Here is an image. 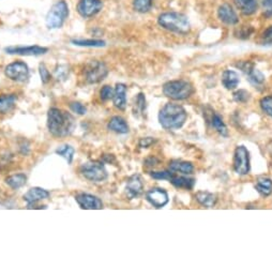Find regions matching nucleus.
I'll return each instance as SVG.
<instances>
[{
  "label": "nucleus",
  "mask_w": 272,
  "mask_h": 273,
  "mask_svg": "<svg viewBox=\"0 0 272 273\" xmlns=\"http://www.w3.org/2000/svg\"><path fill=\"white\" fill-rule=\"evenodd\" d=\"M47 128L56 138H64L73 132L75 120L71 114L54 107L47 114Z\"/></svg>",
  "instance_id": "nucleus-1"
},
{
  "label": "nucleus",
  "mask_w": 272,
  "mask_h": 273,
  "mask_svg": "<svg viewBox=\"0 0 272 273\" xmlns=\"http://www.w3.org/2000/svg\"><path fill=\"white\" fill-rule=\"evenodd\" d=\"M188 114L179 104L167 103L159 113V122L165 130H178L186 123Z\"/></svg>",
  "instance_id": "nucleus-2"
},
{
  "label": "nucleus",
  "mask_w": 272,
  "mask_h": 273,
  "mask_svg": "<svg viewBox=\"0 0 272 273\" xmlns=\"http://www.w3.org/2000/svg\"><path fill=\"white\" fill-rule=\"evenodd\" d=\"M159 25L168 31L186 35L190 31L191 26L188 17L177 12L163 13L159 16Z\"/></svg>",
  "instance_id": "nucleus-3"
},
{
  "label": "nucleus",
  "mask_w": 272,
  "mask_h": 273,
  "mask_svg": "<svg viewBox=\"0 0 272 273\" xmlns=\"http://www.w3.org/2000/svg\"><path fill=\"white\" fill-rule=\"evenodd\" d=\"M193 92V86L187 81H172L163 87V93L169 99L176 101L189 99Z\"/></svg>",
  "instance_id": "nucleus-4"
},
{
  "label": "nucleus",
  "mask_w": 272,
  "mask_h": 273,
  "mask_svg": "<svg viewBox=\"0 0 272 273\" xmlns=\"http://www.w3.org/2000/svg\"><path fill=\"white\" fill-rule=\"evenodd\" d=\"M69 16V7L63 0L53 5L46 15V26L50 29L60 28Z\"/></svg>",
  "instance_id": "nucleus-5"
},
{
  "label": "nucleus",
  "mask_w": 272,
  "mask_h": 273,
  "mask_svg": "<svg viewBox=\"0 0 272 273\" xmlns=\"http://www.w3.org/2000/svg\"><path fill=\"white\" fill-rule=\"evenodd\" d=\"M80 172L87 180L92 182H101L108 178V172H106L104 165L98 161L84 163L80 168Z\"/></svg>",
  "instance_id": "nucleus-6"
},
{
  "label": "nucleus",
  "mask_w": 272,
  "mask_h": 273,
  "mask_svg": "<svg viewBox=\"0 0 272 273\" xmlns=\"http://www.w3.org/2000/svg\"><path fill=\"white\" fill-rule=\"evenodd\" d=\"M109 74V69L101 61H91L86 66L85 77L89 84H98L102 82Z\"/></svg>",
  "instance_id": "nucleus-7"
},
{
  "label": "nucleus",
  "mask_w": 272,
  "mask_h": 273,
  "mask_svg": "<svg viewBox=\"0 0 272 273\" xmlns=\"http://www.w3.org/2000/svg\"><path fill=\"white\" fill-rule=\"evenodd\" d=\"M234 169L238 175L246 176L250 173V153L245 146H238L234 154Z\"/></svg>",
  "instance_id": "nucleus-8"
},
{
  "label": "nucleus",
  "mask_w": 272,
  "mask_h": 273,
  "mask_svg": "<svg viewBox=\"0 0 272 273\" xmlns=\"http://www.w3.org/2000/svg\"><path fill=\"white\" fill-rule=\"evenodd\" d=\"M5 73L8 79L14 82H26L29 77L28 65L22 61H15L8 64Z\"/></svg>",
  "instance_id": "nucleus-9"
},
{
  "label": "nucleus",
  "mask_w": 272,
  "mask_h": 273,
  "mask_svg": "<svg viewBox=\"0 0 272 273\" xmlns=\"http://www.w3.org/2000/svg\"><path fill=\"white\" fill-rule=\"evenodd\" d=\"M146 199H147L154 208L161 209L166 206L169 201L168 194L162 188H153L146 193Z\"/></svg>",
  "instance_id": "nucleus-10"
},
{
  "label": "nucleus",
  "mask_w": 272,
  "mask_h": 273,
  "mask_svg": "<svg viewBox=\"0 0 272 273\" xmlns=\"http://www.w3.org/2000/svg\"><path fill=\"white\" fill-rule=\"evenodd\" d=\"M76 202L85 210H100L103 208L102 200L91 194L80 193L75 196Z\"/></svg>",
  "instance_id": "nucleus-11"
},
{
  "label": "nucleus",
  "mask_w": 272,
  "mask_h": 273,
  "mask_svg": "<svg viewBox=\"0 0 272 273\" xmlns=\"http://www.w3.org/2000/svg\"><path fill=\"white\" fill-rule=\"evenodd\" d=\"M238 66L247 74L249 82L253 86H255L256 88H259V87L264 85L265 83L264 74L260 71H258L257 69H255L253 64L250 62H242V63H239Z\"/></svg>",
  "instance_id": "nucleus-12"
},
{
  "label": "nucleus",
  "mask_w": 272,
  "mask_h": 273,
  "mask_svg": "<svg viewBox=\"0 0 272 273\" xmlns=\"http://www.w3.org/2000/svg\"><path fill=\"white\" fill-rule=\"evenodd\" d=\"M101 0H80L77 5V11L83 17H92L102 10Z\"/></svg>",
  "instance_id": "nucleus-13"
},
{
  "label": "nucleus",
  "mask_w": 272,
  "mask_h": 273,
  "mask_svg": "<svg viewBox=\"0 0 272 273\" xmlns=\"http://www.w3.org/2000/svg\"><path fill=\"white\" fill-rule=\"evenodd\" d=\"M8 54L23 55V56H39L47 53V48L42 46H10L5 48Z\"/></svg>",
  "instance_id": "nucleus-14"
},
{
  "label": "nucleus",
  "mask_w": 272,
  "mask_h": 273,
  "mask_svg": "<svg viewBox=\"0 0 272 273\" xmlns=\"http://www.w3.org/2000/svg\"><path fill=\"white\" fill-rule=\"evenodd\" d=\"M48 197H50V192L42 188L35 187V188H31L24 195V200L27 202L28 208L30 209L38 201L46 199Z\"/></svg>",
  "instance_id": "nucleus-15"
},
{
  "label": "nucleus",
  "mask_w": 272,
  "mask_h": 273,
  "mask_svg": "<svg viewBox=\"0 0 272 273\" xmlns=\"http://www.w3.org/2000/svg\"><path fill=\"white\" fill-rule=\"evenodd\" d=\"M144 190V185L142 182V179L138 175L135 176H132L128 182H127V187H125V193H127V196L130 199L139 197L140 195L143 193Z\"/></svg>",
  "instance_id": "nucleus-16"
},
{
  "label": "nucleus",
  "mask_w": 272,
  "mask_h": 273,
  "mask_svg": "<svg viewBox=\"0 0 272 273\" xmlns=\"http://www.w3.org/2000/svg\"><path fill=\"white\" fill-rule=\"evenodd\" d=\"M113 103L116 109L124 111L127 107V86L124 84H117L113 96Z\"/></svg>",
  "instance_id": "nucleus-17"
},
{
  "label": "nucleus",
  "mask_w": 272,
  "mask_h": 273,
  "mask_svg": "<svg viewBox=\"0 0 272 273\" xmlns=\"http://www.w3.org/2000/svg\"><path fill=\"white\" fill-rule=\"evenodd\" d=\"M218 15L220 17V19L222 22H224L227 25H235L238 23V16L236 14V12L232 10V8L227 5L224 4L222 5L219 10H218Z\"/></svg>",
  "instance_id": "nucleus-18"
},
{
  "label": "nucleus",
  "mask_w": 272,
  "mask_h": 273,
  "mask_svg": "<svg viewBox=\"0 0 272 273\" xmlns=\"http://www.w3.org/2000/svg\"><path fill=\"white\" fill-rule=\"evenodd\" d=\"M169 170L174 173H180L182 175H192L194 172L193 164L187 161H180V160H174L169 163Z\"/></svg>",
  "instance_id": "nucleus-19"
},
{
  "label": "nucleus",
  "mask_w": 272,
  "mask_h": 273,
  "mask_svg": "<svg viewBox=\"0 0 272 273\" xmlns=\"http://www.w3.org/2000/svg\"><path fill=\"white\" fill-rule=\"evenodd\" d=\"M109 130L118 133V134H127L129 132V125L122 117L115 116L110 120L108 124Z\"/></svg>",
  "instance_id": "nucleus-20"
},
{
  "label": "nucleus",
  "mask_w": 272,
  "mask_h": 273,
  "mask_svg": "<svg viewBox=\"0 0 272 273\" xmlns=\"http://www.w3.org/2000/svg\"><path fill=\"white\" fill-rule=\"evenodd\" d=\"M240 80H239V75L235 71H230L226 70L223 72L222 74V84L228 90H232L237 88V86L239 85Z\"/></svg>",
  "instance_id": "nucleus-21"
},
{
  "label": "nucleus",
  "mask_w": 272,
  "mask_h": 273,
  "mask_svg": "<svg viewBox=\"0 0 272 273\" xmlns=\"http://www.w3.org/2000/svg\"><path fill=\"white\" fill-rule=\"evenodd\" d=\"M169 181L175 188L189 191L192 190L194 188V184H195V179L186 176H173Z\"/></svg>",
  "instance_id": "nucleus-22"
},
{
  "label": "nucleus",
  "mask_w": 272,
  "mask_h": 273,
  "mask_svg": "<svg viewBox=\"0 0 272 273\" xmlns=\"http://www.w3.org/2000/svg\"><path fill=\"white\" fill-rule=\"evenodd\" d=\"M17 97L15 94L0 95V114H8L13 110Z\"/></svg>",
  "instance_id": "nucleus-23"
},
{
  "label": "nucleus",
  "mask_w": 272,
  "mask_h": 273,
  "mask_svg": "<svg viewBox=\"0 0 272 273\" xmlns=\"http://www.w3.org/2000/svg\"><path fill=\"white\" fill-rule=\"evenodd\" d=\"M237 8L245 15H251L256 12L257 0H234Z\"/></svg>",
  "instance_id": "nucleus-24"
},
{
  "label": "nucleus",
  "mask_w": 272,
  "mask_h": 273,
  "mask_svg": "<svg viewBox=\"0 0 272 273\" xmlns=\"http://www.w3.org/2000/svg\"><path fill=\"white\" fill-rule=\"evenodd\" d=\"M195 198L199 202V204H201L202 207H206V208L215 207L217 201H218V198H217L216 195H213V194L208 193V192L196 193Z\"/></svg>",
  "instance_id": "nucleus-25"
},
{
  "label": "nucleus",
  "mask_w": 272,
  "mask_h": 273,
  "mask_svg": "<svg viewBox=\"0 0 272 273\" xmlns=\"http://www.w3.org/2000/svg\"><path fill=\"white\" fill-rule=\"evenodd\" d=\"M255 188L261 196H269L272 193V180L266 177H260L256 181Z\"/></svg>",
  "instance_id": "nucleus-26"
},
{
  "label": "nucleus",
  "mask_w": 272,
  "mask_h": 273,
  "mask_svg": "<svg viewBox=\"0 0 272 273\" xmlns=\"http://www.w3.org/2000/svg\"><path fill=\"white\" fill-rule=\"evenodd\" d=\"M26 181H27V177H26V175H24V174L13 175V176H10L6 179V183L9 185L10 188L14 189V190L22 188L23 185L26 184Z\"/></svg>",
  "instance_id": "nucleus-27"
},
{
  "label": "nucleus",
  "mask_w": 272,
  "mask_h": 273,
  "mask_svg": "<svg viewBox=\"0 0 272 273\" xmlns=\"http://www.w3.org/2000/svg\"><path fill=\"white\" fill-rule=\"evenodd\" d=\"M211 125L215 128L222 136H224V138H226V136L228 135V130H227V126L225 125L224 121H223L222 117L220 115H217V114H213L212 117H211Z\"/></svg>",
  "instance_id": "nucleus-28"
},
{
  "label": "nucleus",
  "mask_w": 272,
  "mask_h": 273,
  "mask_svg": "<svg viewBox=\"0 0 272 273\" xmlns=\"http://www.w3.org/2000/svg\"><path fill=\"white\" fill-rule=\"evenodd\" d=\"M56 153L59 154L60 157H62L63 159L66 160L67 163L71 164L73 161L75 150L73 147H71V146H69V145H63V146H60V147L56 150Z\"/></svg>",
  "instance_id": "nucleus-29"
},
{
  "label": "nucleus",
  "mask_w": 272,
  "mask_h": 273,
  "mask_svg": "<svg viewBox=\"0 0 272 273\" xmlns=\"http://www.w3.org/2000/svg\"><path fill=\"white\" fill-rule=\"evenodd\" d=\"M74 45L77 46H85V47H103L105 46V42L102 40H83V39H75V40L71 41Z\"/></svg>",
  "instance_id": "nucleus-30"
},
{
  "label": "nucleus",
  "mask_w": 272,
  "mask_h": 273,
  "mask_svg": "<svg viewBox=\"0 0 272 273\" xmlns=\"http://www.w3.org/2000/svg\"><path fill=\"white\" fill-rule=\"evenodd\" d=\"M153 0H134L133 6L136 11L140 13H146L151 9Z\"/></svg>",
  "instance_id": "nucleus-31"
},
{
  "label": "nucleus",
  "mask_w": 272,
  "mask_h": 273,
  "mask_svg": "<svg viewBox=\"0 0 272 273\" xmlns=\"http://www.w3.org/2000/svg\"><path fill=\"white\" fill-rule=\"evenodd\" d=\"M260 107L263 112L272 118V95H268L260 100Z\"/></svg>",
  "instance_id": "nucleus-32"
},
{
  "label": "nucleus",
  "mask_w": 272,
  "mask_h": 273,
  "mask_svg": "<svg viewBox=\"0 0 272 273\" xmlns=\"http://www.w3.org/2000/svg\"><path fill=\"white\" fill-rule=\"evenodd\" d=\"M135 115L136 114H143L146 110V97L144 95V93H139L138 96H136L135 100Z\"/></svg>",
  "instance_id": "nucleus-33"
},
{
  "label": "nucleus",
  "mask_w": 272,
  "mask_h": 273,
  "mask_svg": "<svg viewBox=\"0 0 272 273\" xmlns=\"http://www.w3.org/2000/svg\"><path fill=\"white\" fill-rule=\"evenodd\" d=\"M150 176L153 179L157 180H171L173 178V173L171 170H163V172H152L150 173Z\"/></svg>",
  "instance_id": "nucleus-34"
},
{
  "label": "nucleus",
  "mask_w": 272,
  "mask_h": 273,
  "mask_svg": "<svg viewBox=\"0 0 272 273\" xmlns=\"http://www.w3.org/2000/svg\"><path fill=\"white\" fill-rule=\"evenodd\" d=\"M251 97V94L247 90H238L234 93V100L237 103H247Z\"/></svg>",
  "instance_id": "nucleus-35"
},
{
  "label": "nucleus",
  "mask_w": 272,
  "mask_h": 273,
  "mask_svg": "<svg viewBox=\"0 0 272 273\" xmlns=\"http://www.w3.org/2000/svg\"><path fill=\"white\" fill-rule=\"evenodd\" d=\"M114 93H115V90L112 88L111 86H104L100 91L101 100L102 101H109V100L113 99Z\"/></svg>",
  "instance_id": "nucleus-36"
},
{
  "label": "nucleus",
  "mask_w": 272,
  "mask_h": 273,
  "mask_svg": "<svg viewBox=\"0 0 272 273\" xmlns=\"http://www.w3.org/2000/svg\"><path fill=\"white\" fill-rule=\"evenodd\" d=\"M70 109L73 113L77 114V115H85L87 113V109L86 106H84L82 103L80 102H73L70 104Z\"/></svg>",
  "instance_id": "nucleus-37"
},
{
  "label": "nucleus",
  "mask_w": 272,
  "mask_h": 273,
  "mask_svg": "<svg viewBox=\"0 0 272 273\" xmlns=\"http://www.w3.org/2000/svg\"><path fill=\"white\" fill-rule=\"evenodd\" d=\"M39 71H40V76H41L42 83L46 84V83L50 82V80H51V74H50V72H48L47 67L44 64H41L40 65V67H39Z\"/></svg>",
  "instance_id": "nucleus-38"
},
{
  "label": "nucleus",
  "mask_w": 272,
  "mask_h": 273,
  "mask_svg": "<svg viewBox=\"0 0 272 273\" xmlns=\"http://www.w3.org/2000/svg\"><path fill=\"white\" fill-rule=\"evenodd\" d=\"M253 28L250 27V26H245L241 28V30L239 31L238 33V37L239 38H242V39H247V38H250V36L252 35V32H253Z\"/></svg>",
  "instance_id": "nucleus-39"
},
{
  "label": "nucleus",
  "mask_w": 272,
  "mask_h": 273,
  "mask_svg": "<svg viewBox=\"0 0 272 273\" xmlns=\"http://www.w3.org/2000/svg\"><path fill=\"white\" fill-rule=\"evenodd\" d=\"M154 143V140L152 138H145L140 141V147L141 148H148Z\"/></svg>",
  "instance_id": "nucleus-40"
},
{
  "label": "nucleus",
  "mask_w": 272,
  "mask_h": 273,
  "mask_svg": "<svg viewBox=\"0 0 272 273\" xmlns=\"http://www.w3.org/2000/svg\"><path fill=\"white\" fill-rule=\"evenodd\" d=\"M264 38L269 41H272V26H270L267 30L264 32Z\"/></svg>",
  "instance_id": "nucleus-41"
},
{
  "label": "nucleus",
  "mask_w": 272,
  "mask_h": 273,
  "mask_svg": "<svg viewBox=\"0 0 272 273\" xmlns=\"http://www.w3.org/2000/svg\"><path fill=\"white\" fill-rule=\"evenodd\" d=\"M263 5L268 9L267 11H271L272 13V0H263Z\"/></svg>",
  "instance_id": "nucleus-42"
}]
</instances>
